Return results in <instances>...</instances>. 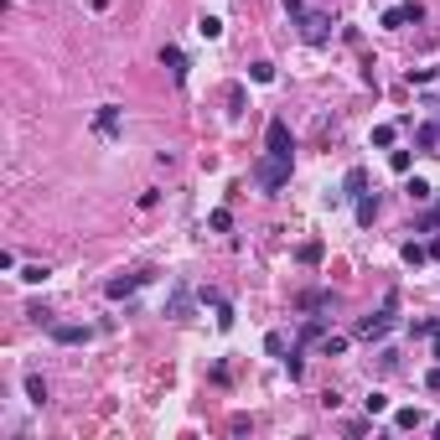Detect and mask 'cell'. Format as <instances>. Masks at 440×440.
Wrapping results in <instances>:
<instances>
[{"instance_id":"obj_1","label":"cell","mask_w":440,"mask_h":440,"mask_svg":"<svg viewBox=\"0 0 440 440\" xmlns=\"http://www.w3.org/2000/svg\"><path fill=\"white\" fill-rule=\"evenodd\" d=\"M394 311H399V295L389 290V295H383V311L368 316V321H358V337H363V342H383V337L394 332Z\"/></svg>"},{"instance_id":"obj_2","label":"cell","mask_w":440,"mask_h":440,"mask_svg":"<svg viewBox=\"0 0 440 440\" xmlns=\"http://www.w3.org/2000/svg\"><path fill=\"white\" fill-rule=\"evenodd\" d=\"M254 182L265 186V192H280V186L290 182V156L265 151V161H254Z\"/></svg>"},{"instance_id":"obj_3","label":"cell","mask_w":440,"mask_h":440,"mask_svg":"<svg viewBox=\"0 0 440 440\" xmlns=\"http://www.w3.org/2000/svg\"><path fill=\"white\" fill-rule=\"evenodd\" d=\"M301 36H306L311 47H321L326 36H332V16H326V11H306V16H301Z\"/></svg>"},{"instance_id":"obj_4","label":"cell","mask_w":440,"mask_h":440,"mask_svg":"<svg viewBox=\"0 0 440 440\" xmlns=\"http://www.w3.org/2000/svg\"><path fill=\"white\" fill-rule=\"evenodd\" d=\"M409 21H425V5H419V0H404V5H389L378 26H409Z\"/></svg>"},{"instance_id":"obj_5","label":"cell","mask_w":440,"mask_h":440,"mask_svg":"<svg viewBox=\"0 0 440 440\" xmlns=\"http://www.w3.org/2000/svg\"><path fill=\"white\" fill-rule=\"evenodd\" d=\"M265 145H269L275 156H290V151H295V140H290V125H285V119H269V130H265Z\"/></svg>"},{"instance_id":"obj_6","label":"cell","mask_w":440,"mask_h":440,"mask_svg":"<svg viewBox=\"0 0 440 440\" xmlns=\"http://www.w3.org/2000/svg\"><path fill=\"white\" fill-rule=\"evenodd\" d=\"M140 285H145V275H119V280L104 285V295H109V301H125V295H135Z\"/></svg>"},{"instance_id":"obj_7","label":"cell","mask_w":440,"mask_h":440,"mask_svg":"<svg viewBox=\"0 0 440 440\" xmlns=\"http://www.w3.org/2000/svg\"><path fill=\"white\" fill-rule=\"evenodd\" d=\"M166 316H176V321H186V316H192V290H186V285H176V290H171Z\"/></svg>"},{"instance_id":"obj_8","label":"cell","mask_w":440,"mask_h":440,"mask_svg":"<svg viewBox=\"0 0 440 440\" xmlns=\"http://www.w3.org/2000/svg\"><path fill=\"white\" fill-rule=\"evenodd\" d=\"M99 135L119 140V104H99Z\"/></svg>"},{"instance_id":"obj_9","label":"cell","mask_w":440,"mask_h":440,"mask_svg":"<svg viewBox=\"0 0 440 440\" xmlns=\"http://www.w3.org/2000/svg\"><path fill=\"white\" fill-rule=\"evenodd\" d=\"M415 145H419L425 156H440V125H419V130H415Z\"/></svg>"},{"instance_id":"obj_10","label":"cell","mask_w":440,"mask_h":440,"mask_svg":"<svg viewBox=\"0 0 440 440\" xmlns=\"http://www.w3.org/2000/svg\"><path fill=\"white\" fill-rule=\"evenodd\" d=\"M52 337H58L62 347H78V342H88L93 332H88V326H73V321H68V326H52Z\"/></svg>"},{"instance_id":"obj_11","label":"cell","mask_w":440,"mask_h":440,"mask_svg":"<svg viewBox=\"0 0 440 440\" xmlns=\"http://www.w3.org/2000/svg\"><path fill=\"white\" fill-rule=\"evenodd\" d=\"M161 62L171 68L176 83H186V58H182V47H161Z\"/></svg>"},{"instance_id":"obj_12","label":"cell","mask_w":440,"mask_h":440,"mask_svg":"<svg viewBox=\"0 0 440 440\" xmlns=\"http://www.w3.org/2000/svg\"><path fill=\"white\" fill-rule=\"evenodd\" d=\"M363 192H368V171H363V166H352L347 182H342V197H363Z\"/></svg>"},{"instance_id":"obj_13","label":"cell","mask_w":440,"mask_h":440,"mask_svg":"<svg viewBox=\"0 0 440 440\" xmlns=\"http://www.w3.org/2000/svg\"><path fill=\"white\" fill-rule=\"evenodd\" d=\"M301 306H306V311H332L337 295H332V290H311V295H301Z\"/></svg>"},{"instance_id":"obj_14","label":"cell","mask_w":440,"mask_h":440,"mask_svg":"<svg viewBox=\"0 0 440 440\" xmlns=\"http://www.w3.org/2000/svg\"><path fill=\"white\" fill-rule=\"evenodd\" d=\"M26 399H32V404H47V383H42V373H26Z\"/></svg>"},{"instance_id":"obj_15","label":"cell","mask_w":440,"mask_h":440,"mask_svg":"<svg viewBox=\"0 0 440 440\" xmlns=\"http://www.w3.org/2000/svg\"><path fill=\"white\" fill-rule=\"evenodd\" d=\"M399 254H404V265H415V269H419V265L430 259V249H425V243H415V239H409L404 249H399Z\"/></svg>"},{"instance_id":"obj_16","label":"cell","mask_w":440,"mask_h":440,"mask_svg":"<svg viewBox=\"0 0 440 440\" xmlns=\"http://www.w3.org/2000/svg\"><path fill=\"white\" fill-rule=\"evenodd\" d=\"M430 192H435V186L419 182V176H409V186H404V197H409V202H430Z\"/></svg>"},{"instance_id":"obj_17","label":"cell","mask_w":440,"mask_h":440,"mask_svg":"<svg viewBox=\"0 0 440 440\" xmlns=\"http://www.w3.org/2000/svg\"><path fill=\"white\" fill-rule=\"evenodd\" d=\"M373 218H378V197H368V192H363V197H358V223L368 228Z\"/></svg>"},{"instance_id":"obj_18","label":"cell","mask_w":440,"mask_h":440,"mask_svg":"<svg viewBox=\"0 0 440 440\" xmlns=\"http://www.w3.org/2000/svg\"><path fill=\"white\" fill-rule=\"evenodd\" d=\"M321 352H326V358H342V352H347V337L326 332V337H321Z\"/></svg>"},{"instance_id":"obj_19","label":"cell","mask_w":440,"mask_h":440,"mask_svg":"<svg viewBox=\"0 0 440 440\" xmlns=\"http://www.w3.org/2000/svg\"><path fill=\"white\" fill-rule=\"evenodd\" d=\"M394 425H399V430H419V425H425V415H419V409H399Z\"/></svg>"},{"instance_id":"obj_20","label":"cell","mask_w":440,"mask_h":440,"mask_svg":"<svg viewBox=\"0 0 440 440\" xmlns=\"http://www.w3.org/2000/svg\"><path fill=\"white\" fill-rule=\"evenodd\" d=\"M197 36H208V42H218V36H223V21H218V16H202V21H197Z\"/></svg>"},{"instance_id":"obj_21","label":"cell","mask_w":440,"mask_h":440,"mask_svg":"<svg viewBox=\"0 0 440 440\" xmlns=\"http://www.w3.org/2000/svg\"><path fill=\"white\" fill-rule=\"evenodd\" d=\"M394 135H399V125H378V130H373V145H378V151H389V145H394Z\"/></svg>"},{"instance_id":"obj_22","label":"cell","mask_w":440,"mask_h":440,"mask_svg":"<svg viewBox=\"0 0 440 440\" xmlns=\"http://www.w3.org/2000/svg\"><path fill=\"white\" fill-rule=\"evenodd\" d=\"M295 259H301V265H321V243H301Z\"/></svg>"},{"instance_id":"obj_23","label":"cell","mask_w":440,"mask_h":440,"mask_svg":"<svg viewBox=\"0 0 440 440\" xmlns=\"http://www.w3.org/2000/svg\"><path fill=\"white\" fill-rule=\"evenodd\" d=\"M47 275H52V269H47V265H26V269H21V280H26V285H42Z\"/></svg>"},{"instance_id":"obj_24","label":"cell","mask_w":440,"mask_h":440,"mask_svg":"<svg viewBox=\"0 0 440 440\" xmlns=\"http://www.w3.org/2000/svg\"><path fill=\"white\" fill-rule=\"evenodd\" d=\"M363 409H368V419H373V415H383V409H389V399H383V394H378V389H373V394H368V399H363Z\"/></svg>"},{"instance_id":"obj_25","label":"cell","mask_w":440,"mask_h":440,"mask_svg":"<svg viewBox=\"0 0 440 440\" xmlns=\"http://www.w3.org/2000/svg\"><path fill=\"white\" fill-rule=\"evenodd\" d=\"M265 352H269V358H285V337L269 332V337H265Z\"/></svg>"},{"instance_id":"obj_26","label":"cell","mask_w":440,"mask_h":440,"mask_svg":"<svg viewBox=\"0 0 440 440\" xmlns=\"http://www.w3.org/2000/svg\"><path fill=\"white\" fill-rule=\"evenodd\" d=\"M249 78H254V83H275V68H269V62H254V68H249Z\"/></svg>"},{"instance_id":"obj_27","label":"cell","mask_w":440,"mask_h":440,"mask_svg":"<svg viewBox=\"0 0 440 440\" xmlns=\"http://www.w3.org/2000/svg\"><path fill=\"white\" fill-rule=\"evenodd\" d=\"M208 223H212V228H218V233H228V228H233V218H228V208H218V212H212V218H208Z\"/></svg>"},{"instance_id":"obj_28","label":"cell","mask_w":440,"mask_h":440,"mask_svg":"<svg viewBox=\"0 0 440 440\" xmlns=\"http://www.w3.org/2000/svg\"><path fill=\"white\" fill-rule=\"evenodd\" d=\"M212 311H218V326H223V332H228V326H233V306H228V301H218V306H212Z\"/></svg>"},{"instance_id":"obj_29","label":"cell","mask_w":440,"mask_h":440,"mask_svg":"<svg viewBox=\"0 0 440 440\" xmlns=\"http://www.w3.org/2000/svg\"><path fill=\"white\" fill-rule=\"evenodd\" d=\"M26 316H32V321H36V326H47V321H52V311H47V306H42V301H36V306H32V311H26Z\"/></svg>"},{"instance_id":"obj_30","label":"cell","mask_w":440,"mask_h":440,"mask_svg":"<svg viewBox=\"0 0 440 440\" xmlns=\"http://www.w3.org/2000/svg\"><path fill=\"white\" fill-rule=\"evenodd\" d=\"M415 228H440V202L430 208V218H419V223H415Z\"/></svg>"},{"instance_id":"obj_31","label":"cell","mask_w":440,"mask_h":440,"mask_svg":"<svg viewBox=\"0 0 440 440\" xmlns=\"http://www.w3.org/2000/svg\"><path fill=\"white\" fill-rule=\"evenodd\" d=\"M425 389H430V394H440V368H430V373H425Z\"/></svg>"},{"instance_id":"obj_32","label":"cell","mask_w":440,"mask_h":440,"mask_svg":"<svg viewBox=\"0 0 440 440\" xmlns=\"http://www.w3.org/2000/svg\"><path fill=\"white\" fill-rule=\"evenodd\" d=\"M285 11L290 16H306V0H285Z\"/></svg>"},{"instance_id":"obj_33","label":"cell","mask_w":440,"mask_h":440,"mask_svg":"<svg viewBox=\"0 0 440 440\" xmlns=\"http://www.w3.org/2000/svg\"><path fill=\"white\" fill-rule=\"evenodd\" d=\"M430 337H435V363H440V321H435V332H430Z\"/></svg>"},{"instance_id":"obj_34","label":"cell","mask_w":440,"mask_h":440,"mask_svg":"<svg viewBox=\"0 0 440 440\" xmlns=\"http://www.w3.org/2000/svg\"><path fill=\"white\" fill-rule=\"evenodd\" d=\"M430 109H440V104H430Z\"/></svg>"}]
</instances>
